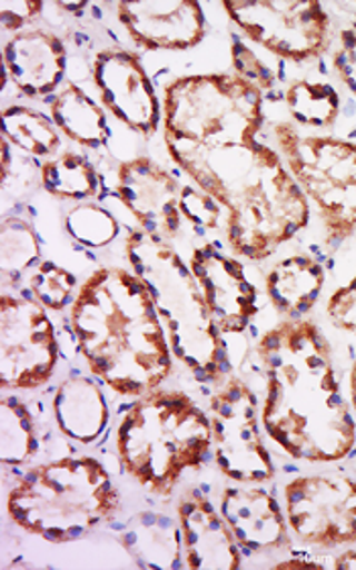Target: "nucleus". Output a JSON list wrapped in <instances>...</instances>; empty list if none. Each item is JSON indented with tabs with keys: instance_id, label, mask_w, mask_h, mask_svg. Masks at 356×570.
<instances>
[{
	"instance_id": "f257e3e1",
	"label": "nucleus",
	"mask_w": 356,
	"mask_h": 570,
	"mask_svg": "<svg viewBox=\"0 0 356 570\" xmlns=\"http://www.w3.org/2000/svg\"><path fill=\"white\" fill-rule=\"evenodd\" d=\"M253 355L263 380V430L277 451L308 464L340 463L355 454V412L333 343L316 322H277Z\"/></svg>"
},
{
	"instance_id": "f03ea898",
	"label": "nucleus",
	"mask_w": 356,
	"mask_h": 570,
	"mask_svg": "<svg viewBox=\"0 0 356 570\" xmlns=\"http://www.w3.org/2000/svg\"><path fill=\"white\" fill-rule=\"evenodd\" d=\"M166 147L179 171L220 204L228 249L240 257L267 262L308 228L312 204L271 145L166 142Z\"/></svg>"
},
{
	"instance_id": "7ed1b4c3",
	"label": "nucleus",
	"mask_w": 356,
	"mask_h": 570,
	"mask_svg": "<svg viewBox=\"0 0 356 570\" xmlns=\"http://www.w3.org/2000/svg\"><path fill=\"white\" fill-rule=\"evenodd\" d=\"M70 328L90 373L125 400L159 390L176 367L154 296L127 267L102 265L83 279Z\"/></svg>"
},
{
	"instance_id": "20e7f679",
	"label": "nucleus",
	"mask_w": 356,
	"mask_h": 570,
	"mask_svg": "<svg viewBox=\"0 0 356 570\" xmlns=\"http://www.w3.org/2000/svg\"><path fill=\"white\" fill-rule=\"evenodd\" d=\"M122 471L155 498L169 499L188 471L214 459L208 412L181 390H155L135 400L117 426Z\"/></svg>"
},
{
	"instance_id": "39448f33",
	"label": "nucleus",
	"mask_w": 356,
	"mask_h": 570,
	"mask_svg": "<svg viewBox=\"0 0 356 570\" xmlns=\"http://www.w3.org/2000/svg\"><path fill=\"white\" fill-rule=\"evenodd\" d=\"M125 249L132 272L141 277L154 296L176 358L190 368L196 380L220 385L237 367L214 324L190 263L167 238L142 228L131 230Z\"/></svg>"
},
{
	"instance_id": "423d86ee",
	"label": "nucleus",
	"mask_w": 356,
	"mask_h": 570,
	"mask_svg": "<svg viewBox=\"0 0 356 570\" xmlns=\"http://www.w3.org/2000/svg\"><path fill=\"white\" fill-rule=\"evenodd\" d=\"M119 511V489L95 456L36 464L7 493L9 520L49 544L82 540Z\"/></svg>"
},
{
	"instance_id": "0eeeda50",
	"label": "nucleus",
	"mask_w": 356,
	"mask_h": 570,
	"mask_svg": "<svg viewBox=\"0 0 356 570\" xmlns=\"http://www.w3.org/2000/svg\"><path fill=\"white\" fill-rule=\"evenodd\" d=\"M164 139L198 147L259 141L265 127L261 88L237 71L186 73L164 86Z\"/></svg>"
},
{
	"instance_id": "6e6552de",
	"label": "nucleus",
	"mask_w": 356,
	"mask_h": 570,
	"mask_svg": "<svg viewBox=\"0 0 356 570\" xmlns=\"http://www.w3.org/2000/svg\"><path fill=\"white\" fill-rule=\"evenodd\" d=\"M277 151L284 157L324 228L334 253L356 237V141L336 135L304 132L291 122H274Z\"/></svg>"
},
{
	"instance_id": "1a4fd4ad",
	"label": "nucleus",
	"mask_w": 356,
	"mask_h": 570,
	"mask_svg": "<svg viewBox=\"0 0 356 570\" xmlns=\"http://www.w3.org/2000/svg\"><path fill=\"white\" fill-rule=\"evenodd\" d=\"M226 17L250 43L301 66L333 49V19L318 0H225Z\"/></svg>"
},
{
	"instance_id": "9d476101",
	"label": "nucleus",
	"mask_w": 356,
	"mask_h": 570,
	"mask_svg": "<svg viewBox=\"0 0 356 570\" xmlns=\"http://www.w3.org/2000/svg\"><path fill=\"white\" fill-rule=\"evenodd\" d=\"M214 463L235 483H269L277 475L265 444L257 393L240 377H226L210 395Z\"/></svg>"
},
{
	"instance_id": "9b49d317",
	"label": "nucleus",
	"mask_w": 356,
	"mask_h": 570,
	"mask_svg": "<svg viewBox=\"0 0 356 570\" xmlns=\"http://www.w3.org/2000/svg\"><path fill=\"white\" fill-rule=\"evenodd\" d=\"M284 510L297 544L356 547V476L336 471L294 476L284 485Z\"/></svg>"
},
{
	"instance_id": "f8f14e48",
	"label": "nucleus",
	"mask_w": 356,
	"mask_h": 570,
	"mask_svg": "<svg viewBox=\"0 0 356 570\" xmlns=\"http://www.w3.org/2000/svg\"><path fill=\"white\" fill-rule=\"evenodd\" d=\"M60 341L48 308L36 297H0V387L36 392L53 380Z\"/></svg>"
},
{
	"instance_id": "ddd939ff",
	"label": "nucleus",
	"mask_w": 356,
	"mask_h": 570,
	"mask_svg": "<svg viewBox=\"0 0 356 570\" xmlns=\"http://www.w3.org/2000/svg\"><path fill=\"white\" fill-rule=\"evenodd\" d=\"M92 82L112 117L142 139H151L164 122V107L141 58L125 48L96 51Z\"/></svg>"
},
{
	"instance_id": "4468645a",
	"label": "nucleus",
	"mask_w": 356,
	"mask_h": 570,
	"mask_svg": "<svg viewBox=\"0 0 356 570\" xmlns=\"http://www.w3.org/2000/svg\"><path fill=\"white\" fill-rule=\"evenodd\" d=\"M188 263L220 336L226 341V336L249 333L261 306L257 285L250 282L247 267L214 243H204L191 250Z\"/></svg>"
},
{
	"instance_id": "2eb2a0df",
	"label": "nucleus",
	"mask_w": 356,
	"mask_h": 570,
	"mask_svg": "<svg viewBox=\"0 0 356 570\" xmlns=\"http://www.w3.org/2000/svg\"><path fill=\"white\" fill-rule=\"evenodd\" d=\"M117 194L142 230L157 237H178L186 223L181 181L155 159L141 155L120 164Z\"/></svg>"
},
{
	"instance_id": "dca6fc26",
	"label": "nucleus",
	"mask_w": 356,
	"mask_h": 570,
	"mask_svg": "<svg viewBox=\"0 0 356 570\" xmlns=\"http://www.w3.org/2000/svg\"><path fill=\"white\" fill-rule=\"evenodd\" d=\"M117 19L145 51H188L208 36V19L196 0H125Z\"/></svg>"
},
{
	"instance_id": "f3484780",
	"label": "nucleus",
	"mask_w": 356,
	"mask_h": 570,
	"mask_svg": "<svg viewBox=\"0 0 356 570\" xmlns=\"http://www.w3.org/2000/svg\"><path fill=\"white\" fill-rule=\"evenodd\" d=\"M2 66L12 86L29 98H49L61 90L68 76V48L56 31L31 24L4 37Z\"/></svg>"
},
{
	"instance_id": "a211bd4d",
	"label": "nucleus",
	"mask_w": 356,
	"mask_h": 570,
	"mask_svg": "<svg viewBox=\"0 0 356 570\" xmlns=\"http://www.w3.org/2000/svg\"><path fill=\"white\" fill-rule=\"evenodd\" d=\"M218 510L225 515L238 547L247 552H275L294 542L284 503L265 483H237L222 489Z\"/></svg>"
},
{
	"instance_id": "6ab92c4d",
	"label": "nucleus",
	"mask_w": 356,
	"mask_h": 570,
	"mask_svg": "<svg viewBox=\"0 0 356 570\" xmlns=\"http://www.w3.org/2000/svg\"><path fill=\"white\" fill-rule=\"evenodd\" d=\"M184 562L191 570L243 569V548L238 547L225 515L200 493L181 499L178 505Z\"/></svg>"
},
{
	"instance_id": "aec40b11",
	"label": "nucleus",
	"mask_w": 356,
	"mask_h": 570,
	"mask_svg": "<svg viewBox=\"0 0 356 570\" xmlns=\"http://www.w3.org/2000/svg\"><path fill=\"white\" fill-rule=\"evenodd\" d=\"M51 410L61 436L82 446L98 442L110 424L107 393L95 375H73L61 381L53 393Z\"/></svg>"
},
{
	"instance_id": "412c9836",
	"label": "nucleus",
	"mask_w": 356,
	"mask_h": 570,
	"mask_svg": "<svg viewBox=\"0 0 356 570\" xmlns=\"http://www.w3.org/2000/svg\"><path fill=\"white\" fill-rule=\"evenodd\" d=\"M326 285V267L318 259L296 253L275 263L265 275V292L275 312L289 321L308 318L320 302Z\"/></svg>"
},
{
	"instance_id": "4be33fe9",
	"label": "nucleus",
	"mask_w": 356,
	"mask_h": 570,
	"mask_svg": "<svg viewBox=\"0 0 356 570\" xmlns=\"http://www.w3.org/2000/svg\"><path fill=\"white\" fill-rule=\"evenodd\" d=\"M120 544L141 569L174 570L184 564L178 520L166 513L139 511L120 534Z\"/></svg>"
},
{
	"instance_id": "5701e85b",
	"label": "nucleus",
	"mask_w": 356,
	"mask_h": 570,
	"mask_svg": "<svg viewBox=\"0 0 356 570\" xmlns=\"http://www.w3.org/2000/svg\"><path fill=\"white\" fill-rule=\"evenodd\" d=\"M49 112L66 139L83 149H105L110 139L107 112L78 83L66 82L60 92L51 96Z\"/></svg>"
},
{
	"instance_id": "b1692460",
	"label": "nucleus",
	"mask_w": 356,
	"mask_h": 570,
	"mask_svg": "<svg viewBox=\"0 0 356 570\" xmlns=\"http://www.w3.org/2000/svg\"><path fill=\"white\" fill-rule=\"evenodd\" d=\"M39 184L63 203H92L100 194V174L95 164L73 149H61L39 167Z\"/></svg>"
},
{
	"instance_id": "393cba45",
	"label": "nucleus",
	"mask_w": 356,
	"mask_h": 570,
	"mask_svg": "<svg viewBox=\"0 0 356 570\" xmlns=\"http://www.w3.org/2000/svg\"><path fill=\"white\" fill-rule=\"evenodd\" d=\"M284 100L296 127H308L314 131L333 129L343 115V96L324 78L301 76L291 80L285 88Z\"/></svg>"
},
{
	"instance_id": "a878e982",
	"label": "nucleus",
	"mask_w": 356,
	"mask_h": 570,
	"mask_svg": "<svg viewBox=\"0 0 356 570\" xmlns=\"http://www.w3.org/2000/svg\"><path fill=\"white\" fill-rule=\"evenodd\" d=\"M2 139L19 154L48 161L61 151V132L46 112L24 105L2 108Z\"/></svg>"
},
{
	"instance_id": "bb28decb",
	"label": "nucleus",
	"mask_w": 356,
	"mask_h": 570,
	"mask_svg": "<svg viewBox=\"0 0 356 570\" xmlns=\"http://www.w3.org/2000/svg\"><path fill=\"white\" fill-rule=\"evenodd\" d=\"M39 452L36 416L19 395H2L0 400V463L19 469L36 459Z\"/></svg>"
},
{
	"instance_id": "cd10ccee",
	"label": "nucleus",
	"mask_w": 356,
	"mask_h": 570,
	"mask_svg": "<svg viewBox=\"0 0 356 570\" xmlns=\"http://www.w3.org/2000/svg\"><path fill=\"white\" fill-rule=\"evenodd\" d=\"M41 240L36 226L23 216H4L0 225V272L4 284L17 285L41 259Z\"/></svg>"
},
{
	"instance_id": "c85d7f7f",
	"label": "nucleus",
	"mask_w": 356,
	"mask_h": 570,
	"mask_svg": "<svg viewBox=\"0 0 356 570\" xmlns=\"http://www.w3.org/2000/svg\"><path fill=\"white\" fill-rule=\"evenodd\" d=\"M63 228L83 249H105L120 235L117 216L96 203H80L63 214Z\"/></svg>"
},
{
	"instance_id": "c756f323",
	"label": "nucleus",
	"mask_w": 356,
	"mask_h": 570,
	"mask_svg": "<svg viewBox=\"0 0 356 570\" xmlns=\"http://www.w3.org/2000/svg\"><path fill=\"white\" fill-rule=\"evenodd\" d=\"M31 297L51 312L70 308L80 289L78 277L56 262H41L27 277Z\"/></svg>"
},
{
	"instance_id": "7c9ffc66",
	"label": "nucleus",
	"mask_w": 356,
	"mask_h": 570,
	"mask_svg": "<svg viewBox=\"0 0 356 570\" xmlns=\"http://www.w3.org/2000/svg\"><path fill=\"white\" fill-rule=\"evenodd\" d=\"M181 210L186 220H190L191 225L202 230L220 228L225 223V213L220 204L210 198L206 191L200 190L194 181L181 184Z\"/></svg>"
},
{
	"instance_id": "2f4dec72",
	"label": "nucleus",
	"mask_w": 356,
	"mask_h": 570,
	"mask_svg": "<svg viewBox=\"0 0 356 570\" xmlns=\"http://www.w3.org/2000/svg\"><path fill=\"white\" fill-rule=\"evenodd\" d=\"M230 56H233V68H235L238 76H243L245 80L259 86L263 95L274 92L275 86H277L275 71L261 58H257V53L238 36H233Z\"/></svg>"
},
{
	"instance_id": "473e14b6",
	"label": "nucleus",
	"mask_w": 356,
	"mask_h": 570,
	"mask_svg": "<svg viewBox=\"0 0 356 570\" xmlns=\"http://www.w3.org/2000/svg\"><path fill=\"white\" fill-rule=\"evenodd\" d=\"M2 147V159H0V178H2V194L14 191V198H19L23 191L31 188L33 184V164L31 157L17 155L14 147L7 139L0 141Z\"/></svg>"
},
{
	"instance_id": "72a5a7b5",
	"label": "nucleus",
	"mask_w": 356,
	"mask_h": 570,
	"mask_svg": "<svg viewBox=\"0 0 356 570\" xmlns=\"http://www.w3.org/2000/svg\"><path fill=\"white\" fill-rule=\"evenodd\" d=\"M326 316L336 331L356 336V274L328 297Z\"/></svg>"
},
{
	"instance_id": "f704fd0d",
	"label": "nucleus",
	"mask_w": 356,
	"mask_h": 570,
	"mask_svg": "<svg viewBox=\"0 0 356 570\" xmlns=\"http://www.w3.org/2000/svg\"><path fill=\"white\" fill-rule=\"evenodd\" d=\"M333 68L338 80L356 96V27H345L336 37Z\"/></svg>"
},
{
	"instance_id": "c9c22d12",
	"label": "nucleus",
	"mask_w": 356,
	"mask_h": 570,
	"mask_svg": "<svg viewBox=\"0 0 356 570\" xmlns=\"http://www.w3.org/2000/svg\"><path fill=\"white\" fill-rule=\"evenodd\" d=\"M41 0H2L0 2V24L4 33H19L36 23L46 11Z\"/></svg>"
},
{
	"instance_id": "e433bc0d",
	"label": "nucleus",
	"mask_w": 356,
	"mask_h": 570,
	"mask_svg": "<svg viewBox=\"0 0 356 570\" xmlns=\"http://www.w3.org/2000/svg\"><path fill=\"white\" fill-rule=\"evenodd\" d=\"M333 569L336 570H356V547L346 548L333 562Z\"/></svg>"
},
{
	"instance_id": "4c0bfd02",
	"label": "nucleus",
	"mask_w": 356,
	"mask_h": 570,
	"mask_svg": "<svg viewBox=\"0 0 356 570\" xmlns=\"http://www.w3.org/2000/svg\"><path fill=\"white\" fill-rule=\"evenodd\" d=\"M275 569H324V564H314L306 560H284V562L275 564Z\"/></svg>"
},
{
	"instance_id": "58836bf2",
	"label": "nucleus",
	"mask_w": 356,
	"mask_h": 570,
	"mask_svg": "<svg viewBox=\"0 0 356 570\" xmlns=\"http://www.w3.org/2000/svg\"><path fill=\"white\" fill-rule=\"evenodd\" d=\"M348 400H350L356 416V358L350 365V371H348Z\"/></svg>"
}]
</instances>
